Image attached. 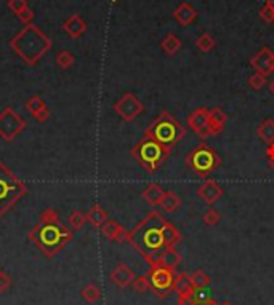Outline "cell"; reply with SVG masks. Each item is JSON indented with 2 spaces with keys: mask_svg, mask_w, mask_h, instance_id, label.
<instances>
[{
  "mask_svg": "<svg viewBox=\"0 0 274 305\" xmlns=\"http://www.w3.org/2000/svg\"><path fill=\"white\" fill-rule=\"evenodd\" d=\"M161 48L164 50L165 55L175 56L181 48V38L175 34H168L161 40Z\"/></svg>",
  "mask_w": 274,
  "mask_h": 305,
  "instance_id": "44dd1931",
  "label": "cell"
},
{
  "mask_svg": "<svg viewBox=\"0 0 274 305\" xmlns=\"http://www.w3.org/2000/svg\"><path fill=\"white\" fill-rule=\"evenodd\" d=\"M247 83H249V86H250L252 90L258 91V90H262V88L268 83V77L263 75V74L255 72V74H252V75L249 77V80H247Z\"/></svg>",
  "mask_w": 274,
  "mask_h": 305,
  "instance_id": "836d02e7",
  "label": "cell"
},
{
  "mask_svg": "<svg viewBox=\"0 0 274 305\" xmlns=\"http://www.w3.org/2000/svg\"><path fill=\"white\" fill-rule=\"evenodd\" d=\"M265 154L268 157V166H269V169H274V144H268Z\"/></svg>",
  "mask_w": 274,
  "mask_h": 305,
  "instance_id": "7bdbcfd3",
  "label": "cell"
},
{
  "mask_svg": "<svg viewBox=\"0 0 274 305\" xmlns=\"http://www.w3.org/2000/svg\"><path fill=\"white\" fill-rule=\"evenodd\" d=\"M108 219H109L108 213L101 208V205H93L87 213V221L93 225V227H98V229H101V225Z\"/></svg>",
  "mask_w": 274,
  "mask_h": 305,
  "instance_id": "7402d4cb",
  "label": "cell"
},
{
  "mask_svg": "<svg viewBox=\"0 0 274 305\" xmlns=\"http://www.w3.org/2000/svg\"><path fill=\"white\" fill-rule=\"evenodd\" d=\"M143 198H145V202L148 203V205H151V206H158V205H161V202H162V198H164V195H165V190L161 187L159 184H155V182H152V184H149L148 187L143 190Z\"/></svg>",
  "mask_w": 274,
  "mask_h": 305,
  "instance_id": "ffe728a7",
  "label": "cell"
},
{
  "mask_svg": "<svg viewBox=\"0 0 274 305\" xmlns=\"http://www.w3.org/2000/svg\"><path fill=\"white\" fill-rule=\"evenodd\" d=\"M268 86H269V91H271V95L274 96V80H271V82L268 83Z\"/></svg>",
  "mask_w": 274,
  "mask_h": 305,
  "instance_id": "f6af8a7d",
  "label": "cell"
},
{
  "mask_svg": "<svg viewBox=\"0 0 274 305\" xmlns=\"http://www.w3.org/2000/svg\"><path fill=\"white\" fill-rule=\"evenodd\" d=\"M198 305H220V303H218L215 299H212V297H210V299H207L205 302H201V303H198Z\"/></svg>",
  "mask_w": 274,
  "mask_h": 305,
  "instance_id": "ee69618b",
  "label": "cell"
},
{
  "mask_svg": "<svg viewBox=\"0 0 274 305\" xmlns=\"http://www.w3.org/2000/svg\"><path fill=\"white\" fill-rule=\"evenodd\" d=\"M143 111H145V105L133 93H125L114 102V112L127 123L133 122L140 114H143Z\"/></svg>",
  "mask_w": 274,
  "mask_h": 305,
  "instance_id": "30bf717a",
  "label": "cell"
},
{
  "mask_svg": "<svg viewBox=\"0 0 274 305\" xmlns=\"http://www.w3.org/2000/svg\"><path fill=\"white\" fill-rule=\"evenodd\" d=\"M192 289V283H191V273L188 272H180L178 275H175V283H173V291L177 294L186 293V291Z\"/></svg>",
  "mask_w": 274,
  "mask_h": 305,
  "instance_id": "d4e9b609",
  "label": "cell"
},
{
  "mask_svg": "<svg viewBox=\"0 0 274 305\" xmlns=\"http://www.w3.org/2000/svg\"><path fill=\"white\" fill-rule=\"evenodd\" d=\"M81 296H82V299H84L87 303L93 305V303H96V302L101 299V289H100L96 285L91 283V285H87V286L82 289Z\"/></svg>",
  "mask_w": 274,
  "mask_h": 305,
  "instance_id": "4316f807",
  "label": "cell"
},
{
  "mask_svg": "<svg viewBox=\"0 0 274 305\" xmlns=\"http://www.w3.org/2000/svg\"><path fill=\"white\" fill-rule=\"evenodd\" d=\"M257 135L266 144H274V118H266L257 128Z\"/></svg>",
  "mask_w": 274,
  "mask_h": 305,
  "instance_id": "603a6c76",
  "label": "cell"
},
{
  "mask_svg": "<svg viewBox=\"0 0 274 305\" xmlns=\"http://www.w3.org/2000/svg\"><path fill=\"white\" fill-rule=\"evenodd\" d=\"M170 152L172 149L165 147L161 142L154 141L148 136H143V139L132 149L130 155H132V158H135L138 165L146 173H155L168 158Z\"/></svg>",
  "mask_w": 274,
  "mask_h": 305,
  "instance_id": "5b68a950",
  "label": "cell"
},
{
  "mask_svg": "<svg viewBox=\"0 0 274 305\" xmlns=\"http://www.w3.org/2000/svg\"><path fill=\"white\" fill-rule=\"evenodd\" d=\"M191 283H192V288L195 289H202V288H208L212 283L210 276H208L204 270H194L191 273Z\"/></svg>",
  "mask_w": 274,
  "mask_h": 305,
  "instance_id": "83f0119b",
  "label": "cell"
},
{
  "mask_svg": "<svg viewBox=\"0 0 274 305\" xmlns=\"http://www.w3.org/2000/svg\"><path fill=\"white\" fill-rule=\"evenodd\" d=\"M132 286H133V289L136 291L138 294H145L146 291L151 289V283H149L148 275H140V276H136L135 280H133V283H132Z\"/></svg>",
  "mask_w": 274,
  "mask_h": 305,
  "instance_id": "d6a6232c",
  "label": "cell"
},
{
  "mask_svg": "<svg viewBox=\"0 0 274 305\" xmlns=\"http://www.w3.org/2000/svg\"><path fill=\"white\" fill-rule=\"evenodd\" d=\"M32 117L35 118V120H37L38 123H45V122L48 120V118H50V109L45 105L44 109H41L35 115H32Z\"/></svg>",
  "mask_w": 274,
  "mask_h": 305,
  "instance_id": "b9f144b4",
  "label": "cell"
},
{
  "mask_svg": "<svg viewBox=\"0 0 274 305\" xmlns=\"http://www.w3.org/2000/svg\"><path fill=\"white\" fill-rule=\"evenodd\" d=\"M228 114L220 107V105H217V107H213L210 111V131H212V136L215 135H220L221 131H223L226 122H228Z\"/></svg>",
  "mask_w": 274,
  "mask_h": 305,
  "instance_id": "d6986e66",
  "label": "cell"
},
{
  "mask_svg": "<svg viewBox=\"0 0 274 305\" xmlns=\"http://www.w3.org/2000/svg\"><path fill=\"white\" fill-rule=\"evenodd\" d=\"M220 305H232V303H231V302H229V300H225V302H223V303H220Z\"/></svg>",
  "mask_w": 274,
  "mask_h": 305,
  "instance_id": "7dc6e473",
  "label": "cell"
},
{
  "mask_svg": "<svg viewBox=\"0 0 274 305\" xmlns=\"http://www.w3.org/2000/svg\"><path fill=\"white\" fill-rule=\"evenodd\" d=\"M180 262H181V254L177 251V248H165L161 253L155 265H161V267L175 270L180 265ZM152 267H154V265H152Z\"/></svg>",
  "mask_w": 274,
  "mask_h": 305,
  "instance_id": "ac0fdd59",
  "label": "cell"
},
{
  "mask_svg": "<svg viewBox=\"0 0 274 305\" xmlns=\"http://www.w3.org/2000/svg\"><path fill=\"white\" fill-rule=\"evenodd\" d=\"M165 222L167 219L159 211H149L132 230L127 232V242L136 253L145 259L151 267L155 265L162 251L167 248L165 243Z\"/></svg>",
  "mask_w": 274,
  "mask_h": 305,
  "instance_id": "6da1fadb",
  "label": "cell"
},
{
  "mask_svg": "<svg viewBox=\"0 0 274 305\" xmlns=\"http://www.w3.org/2000/svg\"><path fill=\"white\" fill-rule=\"evenodd\" d=\"M152 293L158 297H167L173 291L175 272L172 269H165L161 265H154L148 272Z\"/></svg>",
  "mask_w": 274,
  "mask_h": 305,
  "instance_id": "9c48e42d",
  "label": "cell"
},
{
  "mask_svg": "<svg viewBox=\"0 0 274 305\" xmlns=\"http://www.w3.org/2000/svg\"><path fill=\"white\" fill-rule=\"evenodd\" d=\"M159 206L165 211V213H175V211L181 206V200L175 192L165 190V195H164Z\"/></svg>",
  "mask_w": 274,
  "mask_h": 305,
  "instance_id": "cb8c5ba5",
  "label": "cell"
},
{
  "mask_svg": "<svg viewBox=\"0 0 274 305\" xmlns=\"http://www.w3.org/2000/svg\"><path fill=\"white\" fill-rule=\"evenodd\" d=\"M266 4H269V5H271V7L274 8V0H268V2H266Z\"/></svg>",
  "mask_w": 274,
  "mask_h": 305,
  "instance_id": "bcb514c9",
  "label": "cell"
},
{
  "mask_svg": "<svg viewBox=\"0 0 274 305\" xmlns=\"http://www.w3.org/2000/svg\"><path fill=\"white\" fill-rule=\"evenodd\" d=\"M28 193L26 184L0 162V217Z\"/></svg>",
  "mask_w": 274,
  "mask_h": 305,
  "instance_id": "8992f818",
  "label": "cell"
},
{
  "mask_svg": "<svg viewBox=\"0 0 274 305\" xmlns=\"http://www.w3.org/2000/svg\"><path fill=\"white\" fill-rule=\"evenodd\" d=\"M55 61H56V64L60 66L61 69L66 71V69H69L71 66L74 64L75 58H74V55H72L69 50H61V51H58Z\"/></svg>",
  "mask_w": 274,
  "mask_h": 305,
  "instance_id": "f546056e",
  "label": "cell"
},
{
  "mask_svg": "<svg viewBox=\"0 0 274 305\" xmlns=\"http://www.w3.org/2000/svg\"><path fill=\"white\" fill-rule=\"evenodd\" d=\"M145 136L161 142L168 149H173L186 136V129L168 111H161V114L145 129Z\"/></svg>",
  "mask_w": 274,
  "mask_h": 305,
  "instance_id": "277c9868",
  "label": "cell"
},
{
  "mask_svg": "<svg viewBox=\"0 0 274 305\" xmlns=\"http://www.w3.org/2000/svg\"><path fill=\"white\" fill-rule=\"evenodd\" d=\"M250 66L255 69V72L269 77L274 74V51H271L268 47L258 50L250 58Z\"/></svg>",
  "mask_w": 274,
  "mask_h": 305,
  "instance_id": "7c38bea8",
  "label": "cell"
},
{
  "mask_svg": "<svg viewBox=\"0 0 274 305\" xmlns=\"http://www.w3.org/2000/svg\"><path fill=\"white\" fill-rule=\"evenodd\" d=\"M10 48L29 66H34L41 61L45 53L51 48V40L37 28L35 24L24 26L10 40Z\"/></svg>",
  "mask_w": 274,
  "mask_h": 305,
  "instance_id": "3957f363",
  "label": "cell"
},
{
  "mask_svg": "<svg viewBox=\"0 0 274 305\" xmlns=\"http://www.w3.org/2000/svg\"><path fill=\"white\" fill-rule=\"evenodd\" d=\"M11 285H13V281H11V276L8 275V272L0 269V294L7 293V291L11 288Z\"/></svg>",
  "mask_w": 274,
  "mask_h": 305,
  "instance_id": "8d00e7d4",
  "label": "cell"
},
{
  "mask_svg": "<svg viewBox=\"0 0 274 305\" xmlns=\"http://www.w3.org/2000/svg\"><path fill=\"white\" fill-rule=\"evenodd\" d=\"M186 165L201 178H207L210 173L217 171L221 166V158L218 152L205 142L198 144L195 147L186 155Z\"/></svg>",
  "mask_w": 274,
  "mask_h": 305,
  "instance_id": "52a82bcc",
  "label": "cell"
},
{
  "mask_svg": "<svg viewBox=\"0 0 274 305\" xmlns=\"http://www.w3.org/2000/svg\"><path fill=\"white\" fill-rule=\"evenodd\" d=\"M164 233H165V243H167V248H175V246L181 242V233H180V230L175 227L173 224L168 222V221L165 222Z\"/></svg>",
  "mask_w": 274,
  "mask_h": 305,
  "instance_id": "484cf974",
  "label": "cell"
},
{
  "mask_svg": "<svg viewBox=\"0 0 274 305\" xmlns=\"http://www.w3.org/2000/svg\"><path fill=\"white\" fill-rule=\"evenodd\" d=\"M173 18H175L181 26H189L195 18H198V10H195L189 2H181V4L173 10Z\"/></svg>",
  "mask_w": 274,
  "mask_h": 305,
  "instance_id": "e0dca14e",
  "label": "cell"
},
{
  "mask_svg": "<svg viewBox=\"0 0 274 305\" xmlns=\"http://www.w3.org/2000/svg\"><path fill=\"white\" fill-rule=\"evenodd\" d=\"M202 221H204L205 225H208V227H213V225H217L221 221L220 211H217L215 208H208L202 216Z\"/></svg>",
  "mask_w": 274,
  "mask_h": 305,
  "instance_id": "e575fe53",
  "label": "cell"
},
{
  "mask_svg": "<svg viewBox=\"0 0 274 305\" xmlns=\"http://www.w3.org/2000/svg\"><path fill=\"white\" fill-rule=\"evenodd\" d=\"M188 126L202 139L212 136V131H210V111H208L207 107H198L195 111H192L188 115Z\"/></svg>",
  "mask_w": 274,
  "mask_h": 305,
  "instance_id": "8fae6325",
  "label": "cell"
},
{
  "mask_svg": "<svg viewBox=\"0 0 274 305\" xmlns=\"http://www.w3.org/2000/svg\"><path fill=\"white\" fill-rule=\"evenodd\" d=\"M29 240L42 251L44 256L51 259L72 240V230L60 221L55 209L47 208L29 232Z\"/></svg>",
  "mask_w": 274,
  "mask_h": 305,
  "instance_id": "7a4b0ae2",
  "label": "cell"
},
{
  "mask_svg": "<svg viewBox=\"0 0 274 305\" xmlns=\"http://www.w3.org/2000/svg\"><path fill=\"white\" fill-rule=\"evenodd\" d=\"M198 197L199 198H202V200L207 203V205H213V203H217L221 197H223V193H225V190H223V187L217 182V181H213V179H207L201 187L198 189Z\"/></svg>",
  "mask_w": 274,
  "mask_h": 305,
  "instance_id": "4fadbf2b",
  "label": "cell"
},
{
  "mask_svg": "<svg viewBox=\"0 0 274 305\" xmlns=\"http://www.w3.org/2000/svg\"><path fill=\"white\" fill-rule=\"evenodd\" d=\"M195 47L202 53H210L215 48V38L208 32H202L198 40H195Z\"/></svg>",
  "mask_w": 274,
  "mask_h": 305,
  "instance_id": "f1b7e54d",
  "label": "cell"
},
{
  "mask_svg": "<svg viewBox=\"0 0 274 305\" xmlns=\"http://www.w3.org/2000/svg\"><path fill=\"white\" fill-rule=\"evenodd\" d=\"M26 120L24 118L11 107H5L2 112H0V138L7 142L15 141L21 133L26 128Z\"/></svg>",
  "mask_w": 274,
  "mask_h": 305,
  "instance_id": "ba28073f",
  "label": "cell"
},
{
  "mask_svg": "<svg viewBox=\"0 0 274 305\" xmlns=\"http://www.w3.org/2000/svg\"><path fill=\"white\" fill-rule=\"evenodd\" d=\"M260 19L262 21H265V23H268V24H271V23H274V8L269 5V4H265V7L260 10Z\"/></svg>",
  "mask_w": 274,
  "mask_h": 305,
  "instance_id": "f35d334b",
  "label": "cell"
},
{
  "mask_svg": "<svg viewBox=\"0 0 274 305\" xmlns=\"http://www.w3.org/2000/svg\"><path fill=\"white\" fill-rule=\"evenodd\" d=\"M34 11L31 10V8H26L23 13H19L18 15V18H19V21L24 24V26H28V24H32V19H34Z\"/></svg>",
  "mask_w": 274,
  "mask_h": 305,
  "instance_id": "60d3db41",
  "label": "cell"
},
{
  "mask_svg": "<svg viewBox=\"0 0 274 305\" xmlns=\"http://www.w3.org/2000/svg\"><path fill=\"white\" fill-rule=\"evenodd\" d=\"M8 8L18 16L19 13H23L26 8H29L28 7V0H8Z\"/></svg>",
  "mask_w": 274,
  "mask_h": 305,
  "instance_id": "74e56055",
  "label": "cell"
},
{
  "mask_svg": "<svg viewBox=\"0 0 274 305\" xmlns=\"http://www.w3.org/2000/svg\"><path fill=\"white\" fill-rule=\"evenodd\" d=\"M101 232L111 242H115V243L127 242V230H125V227H124V225H121L117 221H114V219H108L106 222H104L101 225Z\"/></svg>",
  "mask_w": 274,
  "mask_h": 305,
  "instance_id": "9a60e30c",
  "label": "cell"
},
{
  "mask_svg": "<svg viewBox=\"0 0 274 305\" xmlns=\"http://www.w3.org/2000/svg\"><path fill=\"white\" fill-rule=\"evenodd\" d=\"M177 305H198V302H195V297H194V288L191 291H186V293L178 294Z\"/></svg>",
  "mask_w": 274,
  "mask_h": 305,
  "instance_id": "d590c367",
  "label": "cell"
},
{
  "mask_svg": "<svg viewBox=\"0 0 274 305\" xmlns=\"http://www.w3.org/2000/svg\"><path fill=\"white\" fill-rule=\"evenodd\" d=\"M194 297H195V302H198V303L205 302L207 299H210V289H208V288L195 289L194 288Z\"/></svg>",
  "mask_w": 274,
  "mask_h": 305,
  "instance_id": "ab89813d",
  "label": "cell"
},
{
  "mask_svg": "<svg viewBox=\"0 0 274 305\" xmlns=\"http://www.w3.org/2000/svg\"><path fill=\"white\" fill-rule=\"evenodd\" d=\"M111 281L115 285V286H119V288H128L130 285L133 283V280L136 278L133 269L130 267V265L127 264H119V265H115V267L112 269L111 275Z\"/></svg>",
  "mask_w": 274,
  "mask_h": 305,
  "instance_id": "5bb4252c",
  "label": "cell"
},
{
  "mask_svg": "<svg viewBox=\"0 0 274 305\" xmlns=\"http://www.w3.org/2000/svg\"><path fill=\"white\" fill-rule=\"evenodd\" d=\"M45 105H47L45 101L41 96H38V95H34V96H31L28 101H26V109H28L32 115H35L38 111L44 109Z\"/></svg>",
  "mask_w": 274,
  "mask_h": 305,
  "instance_id": "1f68e13d",
  "label": "cell"
},
{
  "mask_svg": "<svg viewBox=\"0 0 274 305\" xmlns=\"http://www.w3.org/2000/svg\"><path fill=\"white\" fill-rule=\"evenodd\" d=\"M63 31L72 38H79L87 31V23L84 21V18L81 15L74 13V15H71L63 23Z\"/></svg>",
  "mask_w": 274,
  "mask_h": 305,
  "instance_id": "2e32d148",
  "label": "cell"
},
{
  "mask_svg": "<svg viewBox=\"0 0 274 305\" xmlns=\"http://www.w3.org/2000/svg\"><path fill=\"white\" fill-rule=\"evenodd\" d=\"M87 222V214H84L82 211H72L69 216V227L71 230H81Z\"/></svg>",
  "mask_w": 274,
  "mask_h": 305,
  "instance_id": "4dcf8cb0",
  "label": "cell"
}]
</instances>
